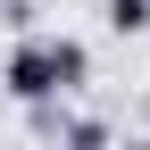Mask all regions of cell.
Listing matches in <instances>:
<instances>
[{
	"label": "cell",
	"instance_id": "7a4b0ae2",
	"mask_svg": "<svg viewBox=\"0 0 150 150\" xmlns=\"http://www.w3.org/2000/svg\"><path fill=\"white\" fill-rule=\"evenodd\" d=\"M50 75H59V92H75V83L92 75V50H83V42H50Z\"/></svg>",
	"mask_w": 150,
	"mask_h": 150
},
{
	"label": "cell",
	"instance_id": "3957f363",
	"mask_svg": "<svg viewBox=\"0 0 150 150\" xmlns=\"http://www.w3.org/2000/svg\"><path fill=\"white\" fill-rule=\"evenodd\" d=\"M108 25H117V33H142L150 25V0H108Z\"/></svg>",
	"mask_w": 150,
	"mask_h": 150
},
{
	"label": "cell",
	"instance_id": "6da1fadb",
	"mask_svg": "<svg viewBox=\"0 0 150 150\" xmlns=\"http://www.w3.org/2000/svg\"><path fill=\"white\" fill-rule=\"evenodd\" d=\"M0 83H8V100H25V108L59 100V75H50V42H17V50H8V67H0Z\"/></svg>",
	"mask_w": 150,
	"mask_h": 150
}]
</instances>
